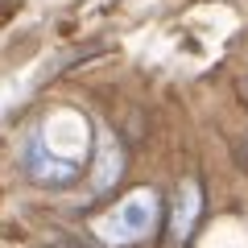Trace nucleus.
Segmentation results:
<instances>
[{"instance_id": "4", "label": "nucleus", "mask_w": 248, "mask_h": 248, "mask_svg": "<svg viewBox=\"0 0 248 248\" xmlns=\"http://www.w3.org/2000/svg\"><path fill=\"white\" fill-rule=\"evenodd\" d=\"M240 149H244V161H248V133H244V141H240Z\"/></svg>"}, {"instance_id": "2", "label": "nucleus", "mask_w": 248, "mask_h": 248, "mask_svg": "<svg viewBox=\"0 0 248 248\" xmlns=\"http://www.w3.org/2000/svg\"><path fill=\"white\" fill-rule=\"evenodd\" d=\"M157 219H161L157 190L141 186V190H128L120 203H112L104 215H95L91 232L108 248H133V244H141V240H149L157 232Z\"/></svg>"}, {"instance_id": "3", "label": "nucleus", "mask_w": 248, "mask_h": 248, "mask_svg": "<svg viewBox=\"0 0 248 248\" xmlns=\"http://www.w3.org/2000/svg\"><path fill=\"white\" fill-rule=\"evenodd\" d=\"M199 215H203V186L195 178H186V182H178L174 199H170V244L174 248H182L195 236Z\"/></svg>"}, {"instance_id": "1", "label": "nucleus", "mask_w": 248, "mask_h": 248, "mask_svg": "<svg viewBox=\"0 0 248 248\" xmlns=\"http://www.w3.org/2000/svg\"><path fill=\"white\" fill-rule=\"evenodd\" d=\"M95 133L83 112L75 108H54L33 124L21 141V166L37 186H71L83 178L91 161Z\"/></svg>"}]
</instances>
